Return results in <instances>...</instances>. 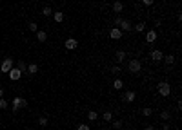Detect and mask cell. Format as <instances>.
Listing matches in <instances>:
<instances>
[{
    "label": "cell",
    "mask_w": 182,
    "mask_h": 130,
    "mask_svg": "<svg viewBox=\"0 0 182 130\" xmlns=\"http://www.w3.org/2000/svg\"><path fill=\"white\" fill-rule=\"evenodd\" d=\"M28 27H29V31H33V33H37V31H38L37 22H29V24H28Z\"/></svg>",
    "instance_id": "obj_25"
},
{
    "label": "cell",
    "mask_w": 182,
    "mask_h": 130,
    "mask_svg": "<svg viewBox=\"0 0 182 130\" xmlns=\"http://www.w3.org/2000/svg\"><path fill=\"white\" fill-rule=\"evenodd\" d=\"M115 58H117V61H118V63H122V61L126 60V51H122V49H118V51L115 52Z\"/></svg>",
    "instance_id": "obj_12"
},
{
    "label": "cell",
    "mask_w": 182,
    "mask_h": 130,
    "mask_svg": "<svg viewBox=\"0 0 182 130\" xmlns=\"http://www.w3.org/2000/svg\"><path fill=\"white\" fill-rule=\"evenodd\" d=\"M118 29L122 31V33H124V31H127V33H129V31L133 29V25H131V22H129V20H124V18H122V20H120V24H118Z\"/></svg>",
    "instance_id": "obj_5"
},
{
    "label": "cell",
    "mask_w": 182,
    "mask_h": 130,
    "mask_svg": "<svg viewBox=\"0 0 182 130\" xmlns=\"http://www.w3.org/2000/svg\"><path fill=\"white\" fill-rule=\"evenodd\" d=\"M146 130H155V128H153V125H147V127H146Z\"/></svg>",
    "instance_id": "obj_34"
},
{
    "label": "cell",
    "mask_w": 182,
    "mask_h": 130,
    "mask_svg": "<svg viewBox=\"0 0 182 130\" xmlns=\"http://www.w3.org/2000/svg\"><path fill=\"white\" fill-rule=\"evenodd\" d=\"M155 40H157V31H155V29H149V31L146 33V42H147V44H153Z\"/></svg>",
    "instance_id": "obj_7"
},
{
    "label": "cell",
    "mask_w": 182,
    "mask_h": 130,
    "mask_svg": "<svg viewBox=\"0 0 182 130\" xmlns=\"http://www.w3.org/2000/svg\"><path fill=\"white\" fill-rule=\"evenodd\" d=\"M153 114L151 108H142V116H146V118H149V116Z\"/></svg>",
    "instance_id": "obj_26"
},
{
    "label": "cell",
    "mask_w": 182,
    "mask_h": 130,
    "mask_svg": "<svg viewBox=\"0 0 182 130\" xmlns=\"http://www.w3.org/2000/svg\"><path fill=\"white\" fill-rule=\"evenodd\" d=\"M113 127L115 128H122V121L120 119H113Z\"/></svg>",
    "instance_id": "obj_27"
},
{
    "label": "cell",
    "mask_w": 182,
    "mask_h": 130,
    "mask_svg": "<svg viewBox=\"0 0 182 130\" xmlns=\"http://www.w3.org/2000/svg\"><path fill=\"white\" fill-rule=\"evenodd\" d=\"M157 91H158V94L162 96V98H167V96L171 94V87H170L167 81H160V83L157 85Z\"/></svg>",
    "instance_id": "obj_1"
},
{
    "label": "cell",
    "mask_w": 182,
    "mask_h": 130,
    "mask_svg": "<svg viewBox=\"0 0 182 130\" xmlns=\"http://www.w3.org/2000/svg\"><path fill=\"white\" fill-rule=\"evenodd\" d=\"M109 36H111L113 40H120V38H122V31H120L118 27H113V29L109 31Z\"/></svg>",
    "instance_id": "obj_8"
},
{
    "label": "cell",
    "mask_w": 182,
    "mask_h": 130,
    "mask_svg": "<svg viewBox=\"0 0 182 130\" xmlns=\"http://www.w3.org/2000/svg\"><path fill=\"white\" fill-rule=\"evenodd\" d=\"M37 40L38 42H46V40H48V33L46 31H37Z\"/></svg>",
    "instance_id": "obj_13"
},
{
    "label": "cell",
    "mask_w": 182,
    "mask_h": 130,
    "mask_svg": "<svg viewBox=\"0 0 182 130\" xmlns=\"http://www.w3.org/2000/svg\"><path fill=\"white\" fill-rule=\"evenodd\" d=\"M162 58H164V54H162V51H151V60L153 61H162Z\"/></svg>",
    "instance_id": "obj_10"
},
{
    "label": "cell",
    "mask_w": 182,
    "mask_h": 130,
    "mask_svg": "<svg viewBox=\"0 0 182 130\" xmlns=\"http://www.w3.org/2000/svg\"><path fill=\"white\" fill-rule=\"evenodd\" d=\"M160 119H162V121H170L171 119V112L170 110H162V112H160Z\"/></svg>",
    "instance_id": "obj_15"
},
{
    "label": "cell",
    "mask_w": 182,
    "mask_h": 130,
    "mask_svg": "<svg viewBox=\"0 0 182 130\" xmlns=\"http://www.w3.org/2000/svg\"><path fill=\"white\" fill-rule=\"evenodd\" d=\"M0 98H4V91H2V88H0Z\"/></svg>",
    "instance_id": "obj_35"
},
{
    "label": "cell",
    "mask_w": 182,
    "mask_h": 130,
    "mask_svg": "<svg viewBox=\"0 0 182 130\" xmlns=\"http://www.w3.org/2000/svg\"><path fill=\"white\" fill-rule=\"evenodd\" d=\"M55 22H64V13H60V11H55Z\"/></svg>",
    "instance_id": "obj_23"
},
{
    "label": "cell",
    "mask_w": 182,
    "mask_h": 130,
    "mask_svg": "<svg viewBox=\"0 0 182 130\" xmlns=\"http://www.w3.org/2000/svg\"><path fill=\"white\" fill-rule=\"evenodd\" d=\"M102 119H104V121H107V123H111V121H113V114H111L109 110H106V112L102 114Z\"/></svg>",
    "instance_id": "obj_18"
},
{
    "label": "cell",
    "mask_w": 182,
    "mask_h": 130,
    "mask_svg": "<svg viewBox=\"0 0 182 130\" xmlns=\"http://www.w3.org/2000/svg\"><path fill=\"white\" fill-rule=\"evenodd\" d=\"M17 69H18L20 72H26V69H28V65H26V61H22V60H20L18 63H17Z\"/></svg>",
    "instance_id": "obj_20"
},
{
    "label": "cell",
    "mask_w": 182,
    "mask_h": 130,
    "mask_svg": "<svg viewBox=\"0 0 182 130\" xmlns=\"http://www.w3.org/2000/svg\"><path fill=\"white\" fill-rule=\"evenodd\" d=\"M120 71H122V69H120V65H113V67H111V72H113V74H118Z\"/></svg>",
    "instance_id": "obj_28"
},
{
    "label": "cell",
    "mask_w": 182,
    "mask_h": 130,
    "mask_svg": "<svg viewBox=\"0 0 182 130\" xmlns=\"http://www.w3.org/2000/svg\"><path fill=\"white\" fill-rule=\"evenodd\" d=\"M127 71L133 72V74H137V72L142 71V63H140V60H137V58L129 60V63H127Z\"/></svg>",
    "instance_id": "obj_2"
},
{
    "label": "cell",
    "mask_w": 182,
    "mask_h": 130,
    "mask_svg": "<svg viewBox=\"0 0 182 130\" xmlns=\"http://www.w3.org/2000/svg\"><path fill=\"white\" fill-rule=\"evenodd\" d=\"M162 130H171V128H170V125H167V123H164V125H162Z\"/></svg>",
    "instance_id": "obj_33"
},
{
    "label": "cell",
    "mask_w": 182,
    "mask_h": 130,
    "mask_svg": "<svg viewBox=\"0 0 182 130\" xmlns=\"http://www.w3.org/2000/svg\"><path fill=\"white\" fill-rule=\"evenodd\" d=\"M146 29V22H137V24H135V31H137V33H142Z\"/></svg>",
    "instance_id": "obj_17"
},
{
    "label": "cell",
    "mask_w": 182,
    "mask_h": 130,
    "mask_svg": "<svg viewBox=\"0 0 182 130\" xmlns=\"http://www.w3.org/2000/svg\"><path fill=\"white\" fill-rule=\"evenodd\" d=\"M28 130H33V128H28Z\"/></svg>",
    "instance_id": "obj_36"
},
{
    "label": "cell",
    "mask_w": 182,
    "mask_h": 130,
    "mask_svg": "<svg viewBox=\"0 0 182 130\" xmlns=\"http://www.w3.org/2000/svg\"><path fill=\"white\" fill-rule=\"evenodd\" d=\"M77 130H89V125H86V123H82V125H78Z\"/></svg>",
    "instance_id": "obj_31"
},
{
    "label": "cell",
    "mask_w": 182,
    "mask_h": 130,
    "mask_svg": "<svg viewBox=\"0 0 182 130\" xmlns=\"http://www.w3.org/2000/svg\"><path fill=\"white\" fill-rule=\"evenodd\" d=\"M28 71H29L31 74H37V72H38V65H37V63H29V65H28Z\"/></svg>",
    "instance_id": "obj_21"
},
{
    "label": "cell",
    "mask_w": 182,
    "mask_h": 130,
    "mask_svg": "<svg viewBox=\"0 0 182 130\" xmlns=\"http://www.w3.org/2000/svg\"><path fill=\"white\" fill-rule=\"evenodd\" d=\"M122 87H124V81L122 80H115V81H113V88H115V91H120Z\"/></svg>",
    "instance_id": "obj_19"
},
{
    "label": "cell",
    "mask_w": 182,
    "mask_h": 130,
    "mask_svg": "<svg viewBox=\"0 0 182 130\" xmlns=\"http://www.w3.org/2000/svg\"><path fill=\"white\" fill-rule=\"evenodd\" d=\"M122 9H124V5H122V2H120V0L113 2V11H115V13H122Z\"/></svg>",
    "instance_id": "obj_14"
},
{
    "label": "cell",
    "mask_w": 182,
    "mask_h": 130,
    "mask_svg": "<svg viewBox=\"0 0 182 130\" xmlns=\"http://www.w3.org/2000/svg\"><path fill=\"white\" fill-rule=\"evenodd\" d=\"M42 15H44V16H49V15H53V9L49 7V5H46V7L42 9Z\"/></svg>",
    "instance_id": "obj_24"
},
{
    "label": "cell",
    "mask_w": 182,
    "mask_h": 130,
    "mask_svg": "<svg viewBox=\"0 0 182 130\" xmlns=\"http://www.w3.org/2000/svg\"><path fill=\"white\" fill-rule=\"evenodd\" d=\"M13 65H15V63H13V60L11 58H6L2 61V65H0V71H2V72H9L13 69Z\"/></svg>",
    "instance_id": "obj_4"
},
{
    "label": "cell",
    "mask_w": 182,
    "mask_h": 130,
    "mask_svg": "<svg viewBox=\"0 0 182 130\" xmlns=\"http://www.w3.org/2000/svg\"><path fill=\"white\" fill-rule=\"evenodd\" d=\"M26 107H28V101H26L24 98H20V96H17V98L15 99H13V105H11V108H13V110H20V108H26Z\"/></svg>",
    "instance_id": "obj_3"
},
{
    "label": "cell",
    "mask_w": 182,
    "mask_h": 130,
    "mask_svg": "<svg viewBox=\"0 0 182 130\" xmlns=\"http://www.w3.org/2000/svg\"><path fill=\"white\" fill-rule=\"evenodd\" d=\"M87 119H89V121H95V119H98V114H97L95 110H89V112H87Z\"/></svg>",
    "instance_id": "obj_22"
},
{
    "label": "cell",
    "mask_w": 182,
    "mask_h": 130,
    "mask_svg": "<svg viewBox=\"0 0 182 130\" xmlns=\"http://www.w3.org/2000/svg\"><path fill=\"white\" fill-rule=\"evenodd\" d=\"M162 60L166 61V65H173V63H175V56H173V54H166Z\"/></svg>",
    "instance_id": "obj_16"
},
{
    "label": "cell",
    "mask_w": 182,
    "mask_h": 130,
    "mask_svg": "<svg viewBox=\"0 0 182 130\" xmlns=\"http://www.w3.org/2000/svg\"><path fill=\"white\" fill-rule=\"evenodd\" d=\"M38 123H40V127H48V118H40Z\"/></svg>",
    "instance_id": "obj_29"
},
{
    "label": "cell",
    "mask_w": 182,
    "mask_h": 130,
    "mask_svg": "<svg viewBox=\"0 0 182 130\" xmlns=\"http://www.w3.org/2000/svg\"><path fill=\"white\" fill-rule=\"evenodd\" d=\"M8 74H9V80H20V76H22V72H20L17 67H13V69H11Z\"/></svg>",
    "instance_id": "obj_9"
},
{
    "label": "cell",
    "mask_w": 182,
    "mask_h": 130,
    "mask_svg": "<svg viewBox=\"0 0 182 130\" xmlns=\"http://www.w3.org/2000/svg\"><path fill=\"white\" fill-rule=\"evenodd\" d=\"M153 2H155V0H142L144 5H153Z\"/></svg>",
    "instance_id": "obj_32"
},
{
    "label": "cell",
    "mask_w": 182,
    "mask_h": 130,
    "mask_svg": "<svg viewBox=\"0 0 182 130\" xmlns=\"http://www.w3.org/2000/svg\"><path fill=\"white\" fill-rule=\"evenodd\" d=\"M135 98H137V94H135L133 91H129V92H126V94L122 96V99H124V101H127V103H131V101H135Z\"/></svg>",
    "instance_id": "obj_11"
},
{
    "label": "cell",
    "mask_w": 182,
    "mask_h": 130,
    "mask_svg": "<svg viewBox=\"0 0 182 130\" xmlns=\"http://www.w3.org/2000/svg\"><path fill=\"white\" fill-rule=\"evenodd\" d=\"M64 45H66V49H67V51H75L77 47H78V42H77L75 38H67Z\"/></svg>",
    "instance_id": "obj_6"
},
{
    "label": "cell",
    "mask_w": 182,
    "mask_h": 130,
    "mask_svg": "<svg viewBox=\"0 0 182 130\" xmlns=\"http://www.w3.org/2000/svg\"><path fill=\"white\" fill-rule=\"evenodd\" d=\"M8 105H9L8 101H6L4 98H0V108H8Z\"/></svg>",
    "instance_id": "obj_30"
}]
</instances>
